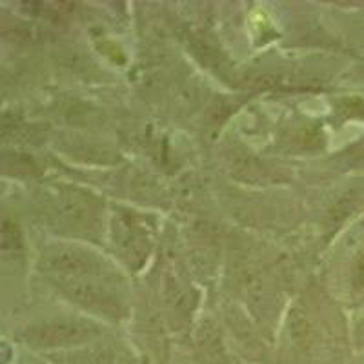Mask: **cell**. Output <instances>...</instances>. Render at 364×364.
Here are the masks:
<instances>
[{"mask_svg": "<svg viewBox=\"0 0 364 364\" xmlns=\"http://www.w3.org/2000/svg\"><path fill=\"white\" fill-rule=\"evenodd\" d=\"M97 333L99 331L91 324L55 321V323H46L41 328L29 330L28 341L33 346H63V344L82 343Z\"/></svg>", "mask_w": 364, "mask_h": 364, "instance_id": "1", "label": "cell"}]
</instances>
